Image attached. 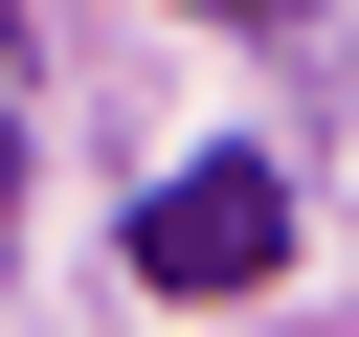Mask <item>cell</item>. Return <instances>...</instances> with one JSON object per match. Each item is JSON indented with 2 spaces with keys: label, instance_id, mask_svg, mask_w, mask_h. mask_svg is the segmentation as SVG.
Wrapping results in <instances>:
<instances>
[{
  "label": "cell",
  "instance_id": "obj_1",
  "mask_svg": "<svg viewBox=\"0 0 359 337\" xmlns=\"http://www.w3.org/2000/svg\"><path fill=\"white\" fill-rule=\"evenodd\" d=\"M269 270H292V180L269 157H180L135 202V292H269Z\"/></svg>",
  "mask_w": 359,
  "mask_h": 337
},
{
  "label": "cell",
  "instance_id": "obj_2",
  "mask_svg": "<svg viewBox=\"0 0 359 337\" xmlns=\"http://www.w3.org/2000/svg\"><path fill=\"white\" fill-rule=\"evenodd\" d=\"M202 22H314V0H202Z\"/></svg>",
  "mask_w": 359,
  "mask_h": 337
}]
</instances>
